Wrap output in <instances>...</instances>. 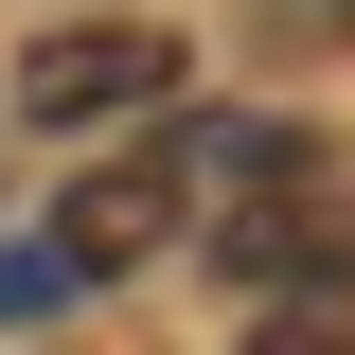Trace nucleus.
<instances>
[{
  "label": "nucleus",
  "instance_id": "1",
  "mask_svg": "<svg viewBox=\"0 0 355 355\" xmlns=\"http://www.w3.org/2000/svg\"><path fill=\"white\" fill-rule=\"evenodd\" d=\"M178 214H196V160H178V142H160V160H89L71 178V196H53V284H107V266H142V249H178Z\"/></svg>",
  "mask_w": 355,
  "mask_h": 355
},
{
  "label": "nucleus",
  "instance_id": "2",
  "mask_svg": "<svg viewBox=\"0 0 355 355\" xmlns=\"http://www.w3.org/2000/svg\"><path fill=\"white\" fill-rule=\"evenodd\" d=\"M160 89H178L160 18H71V36L18 53V125H107V107H160Z\"/></svg>",
  "mask_w": 355,
  "mask_h": 355
},
{
  "label": "nucleus",
  "instance_id": "3",
  "mask_svg": "<svg viewBox=\"0 0 355 355\" xmlns=\"http://www.w3.org/2000/svg\"><path fill=\"white\" fill-rule=\"evenodd\" d=\"M249 355H355V320H249Z\"/></svg>",
  "mask_w": 355,
  "mask_h": 355
}]
</instances>
